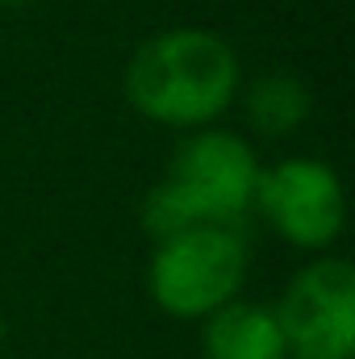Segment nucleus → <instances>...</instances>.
<instances>
[{
    "label": "nucleus",
    "instance_id": "nucleus-6",
    "mask_svg": "<svg viewBox=\"0 0 355 359\" xmlns=\"http://www.w3.org/2000/svg\"><path fill=\"white\" fill-rule=\"evenodd\" d=\"M201 355L205 359H288L276 309L260 301H226L201 322Z\"/></svg>",
    "mask_w": 355,
    "mask_h": 359
},
{
    "label": "nucleus",
    "instance_id": "nucleus-8",
    "mask_svg": "<svg viewBox=\"0 0 355 359\" xmlns=\"http://www.w3.org/2000/svg\"><path fill=\"white\" fill-rule=\"evenodd\" d=\"M25 4H34V0H0V8H25Z\"/></svg>",
    "mask_w": 355,
    "mask_h": 359
},
{
    "label": "nucleus",
    "instance_id": "nucleus-1",
    "mask_svg": "<svg viewBox=\"0 0 355 359\" xmlns=\"http://www.w3.org/2000/svg\"><path fill=\"white\" fill-rule=\"evenodd\" d=\"M239 88L243 67L234 46L205 25H172L151 34L121 72L130 109L180 134L217 126Z\"/></svg>",
    "mask_w": 355,
    "mask_h": 359
},
{
    "label": "nucleus",
    "instance_id": "nucleus-7",
    "mask_svg": "<svg viewBox=\"0 0 355 359\" xmlns=\"http://www.w3.org/2000/svg\"><path fill=\"white\" fill-rule=\"evenodd\" d=\"M243 104V117L255 134L264 138H288L297 134L305 121H309V109H314V96L305 88V80L288 76V72H264L255 76L251 84H243L239 96Z\"/></svg>",
    "mask_w": 355,
    "mask_h": 359
},
{
    "label": "nucleus",
    "instance_id": "nucleus-4",
    "mask_svg": "<svg viewBox=\"0 0 355 359\" xmlns=\"http://www.w3.org/2000/svg\"><path fill=\"white\" fill-rule=\"evenodd\" d=\"M251 213L288 247L322 255L339 243L347 226V192L343 176L314 155H288L260 172Z\"/></svg>",
    "mask_w": 355,
    "mask_h": 359
},
{
    "label": "nucleus",
    "instance_id": "nucleus-3",
    "mask_svg": "<svg viewBox=\"0 0 355 359\" xmlns=\"http://www.w3.org/2000/svg\"><path fill=\"white\" fill-rule=\"evenodd\" d=\"M243 226H192L155 238L147 259V292L176 322H205L213 309L234 301L247 280Z\"/></svg>",
    "mask_w": 355,
    "mask_h": 359
},
{
    "label": "nucleus",
    "instance_id": "nucleus-2",
    "mask_svg": "<svg viewBox=\"0 0 355 359\" xmlns=\"http://www.w3.org/2000/svg\"><path fill=\"white\" fill-rule=\"evenodd\" d=\"M260 155L247 134L205 126L180 138L159 184L147 188L138 222L147 238H168L192 226H243L255 205Z\"/></svg>",
    "mask_w": 355,
    "mask_h": 359
},
{
    "label": "nucleus",
    "instance_id": "nucleus-5",
    "mask_svg": "<svg viewBox=\"0 0 355 359\" xmlns=\"http://www.w3.org/2000/svg\"><path fill=\"white\" fill-rule=\"evenodd\" d=\"M272 309L288 359L355 355V268L343 255L322 251L297 268Z\"/></svg>",
    "mask_w": 355,
    "mask_h": 359
}]
</instances>
